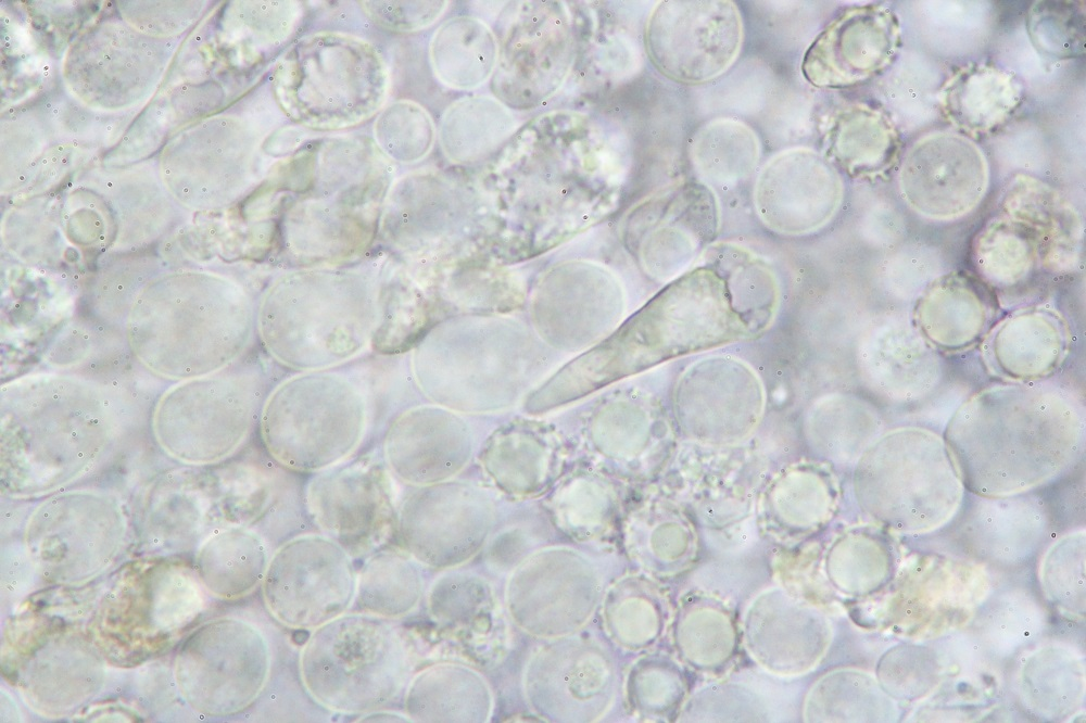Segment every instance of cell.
Masks as SVG:
<instances>
[{
	"label": "cell",
	"instance_id": "cell-5",
	"mask_svg": "<svg viewBox=\"0 0 1086 723\" xmlns=\"http://www.w3.org/2000/svg\"><path fill=\"white\" fill-rule=\"evenodd\" d=\"M376 281L356 270L306 268L278 277L260 304L256 327L282 366L328 370L371 345L379 322Z\"/></svg>",
	"mask_w": 1086,
	"mask_h": 723
},
{
	"label": "cell",
	"instance_id": "cell-18",
	"mask_svg": "<svg viewBox=\"0 0 1086 723\" xmlns=\"http://www.w3.org/2000/svg\"><path fill=\"white\" fill-rule=\"evenodd\" d=\"M898 183L907 204L933 220L957 219L975 208L988 187L987 161L970 139L947 131L918 140L905 154Z\"/></svg>",
	"mask_w": 1086,
	"mask_h": 723
},
{
	"label": "cell",
	"instance_id": "cell-20",
	"mask_svg": "<svg viewBox=\"0 0 1086 723\" xmlns=\"http://www.w3.org/2000/svg\"><path fill=\"white\" fill-rule=\"evenodd\" d=\"M395 536L422 567L464 562L473 551L471 491L450 481L414 486L399 503Z\"/></svg>",
	"mask_w": 1086,
	"mask_h": 723
},
{
	"label": "cell",
	"instance_id": "cell-6",
	"mask_svg": "<svg viewBox=\"0 0 1086 723\" xmlns=\"http://www.w3.org/2000/svg\"><path fill=\"white\" fill-rule=\"evenodd\" d=\"M298 665L301 683L317 705L362 715L403 697L415 655L396 620L348 611L311 631Z\"/></svg>",
	"mask_w": 1086,
	"mask_h": 723
},
{
	"label": "cell",
	"instance_id": "cell-7",
	"mask_svg": "<svg viewBox=\"0 0 1086 723\" xmlns=\"http://www.w3.org/2000/svg\"><path fill=\"white\" fill-rule=\"evenodd\" d=\"M328 370L292 376L265 399L261 439L285 469L316 473L338 465L357 452L367 434L366 394L350 377Z\"/></svg>",
	"mask_w": 1086,
	"mask_h": 723
},
{
	"label": "cell",
	"instance_id": "cell-22",
	"mask_svg": "<svg viewBox=\"0 0 1086 723\" xmlns=\"http://www.w3.org/2000/svg\"><path fill=\"white\" fill-rule=\"evenodd\" d=\"M464 426L451 411L415 406L399 414L388 427L382 456L403 484L422 486L443 482L464 465Z\"/></svg>",
	"mask_w": 1086,
	"mask_h": 723
},
{
	"label": "cell",
	"instance_id": "cell-11",
	"mask_svg": "<svg viewBox=\"0 0 1086 723\" xmlns=\"http://www.w3.org/2000/svg\"><path fill=\"white\" fill-rule=\"evenodd\" d=\"M497 58L491 89L503 104L529 110L564 84L577 46L570 14L559 1H515L496 23Z\"/></svg>",
	"mask_w": 1086,
	"mask_h": 723
},
{
	"label": "cell",
	"instance_id": "cell-10",
	"mask_svg": "<svg viewBox=\"0 0 1086 723\" xmlns=\"http://www.w3.org/2000/svg\"><path fill=\"white\" fill-rule=\"evenodd\" d=\"M124 570L103 601L98 632L115 658L135 662L171 647L199 614L202 597L192 570L176 561Z\"/></svg>",
	"mask_w": 1086,
	"mask_h": 723
},
{
	"label": "cell",
	"instance_id": "cell-39",
	"mask_svg": "<svg viewBox=\"0 0 1086 723\" xmlns=\"http://www.w3.org/2000/svg\"><path fill=\"white\" fill-rule=\"evenodd\" d=\"M357 721L362 722H377V721H400V722H411L405 713L393 712L389 709L377 710L366 714H362V718Z\"/></svg>",
	"mask_w": 1086,
	"mask_h": 723
},
{
	"label": "cell",
	"instance_id": "cell-19",
	"mask_svg": "<svg viewBox=\"0 0 1086 723\" xmlns=\"http://www.w3.org/2000/svg\"><path fill=\"white\" fill-rule=\"evenodd\" d=\"M844 186L836 168L809 148L780 152L761 168L754 204L762 224L785 236L809 234L835 216Z\"/></svg>",
	"mask_w": 1086,
	"mask_h": 723
},
{
	"label": "cell",
	"instance_id": "cell-2",
	"mask_svg": "<svg viewBox=\"0 0 1086 723\" xmlns=\"http://www.w3.org/2000/svg\"><path fill=\"white\" fill-rule=\"evenodd\" d=\"M780 294L765 258L736 242H714L633 319L630 363L640 368L757 335L773 321Z\"/></svg>",
	"mask_w": 1086,
	"mask_h": 723
},
{
	"label": "cell",
	"instance_id": "cell-34",
	"mask_svg": "<svg viewBox=\"0 0 1086 723\" xmlns=\"http://www.w3.org/2000/svg\"><path fill=\"white\" fill-rule=\"evenodd\" d=\"M473 674L466 668L439 662L413 674L403 695L411 722L472 720Z\"/></svg>",
	"mask_w": 1086,
	"mask_h": 723
},
{
	"label": "cell",
	"instance_id": "cell-26",
	"mask_svg": "<svg viewBox=\"0 0 1086 723\" xmlns=\"http://www.w3.org/2000/svg\"><path fill=\"white\" fill-rule=\"evenodd\" d=\"M675 402L683 420L754 422L762 409L763 391L747 364L712 356L685 370L677 385Z\"/></svg>",
	"mask_w": 1086,
	"mask_h": 723
},
{
	"label": "cell",
	"instance_id": "cell-24",
	"mask_svg": "<svg viewBox=\"0 0 1086 723\" xmlns=\"http://www.w3.org/2000/svg\"><path fill=\"white\" fill-rule=\"evenodd\" d=\"M1069 345L1062 316L1047 307L1031 306L996 325L984 342V355L997 375L1013 382H1038L1061 366Z\"/></svg>",
	"mask_w": 1086,
	"mask_h": 723
},
{
	"label": "cell",
	"instance_id": "cell-32",
	"mask_svg": "<svg viewBox=\"0 0 1086 723\" xmlns=\"http://www.w3.org/2000/svg\"><path fill=\"white\" fill-rule=\"evenodd\" d=\"M760 155L758 137L744 123L719 118L696 131L690 156L703 182L731 186L746 179Z\"/></svg>",
	"mask_w": 1086,
	"mask_h": 723
},
{
	"label": "cell",
	"instance_id": "cell-8",
	"mask_svg": "<svg viewBox=\"0 0 1086 723\" xmlns=\"http://www.w3.org/2000/svg\"><path fill=\"white\" fill-rule=\"evenodd\" d=\"M855 484L874 518L905 532L939 527L962 496L944 437L920 427H899L875 439L858 458Z\"/></svg>",
	"mask_w": 1086,
	"mask_h": 723
},
{
	"label": "cell",
	"instance_id": "cell-15",
	"mask_svg": "<svg viewBox=\"0 0 1086 723\" xmlns=\"http://www.w3.org/2000/svg\"><path fill=\"white\" fill-rule=\"evenodd\" d=\"M124 534L125 520L115 500L96 493H67L33 513L26 545L45 573L60 580L85 579L112 561Z\"/></svg>",
	"mask_w": 1086,
	"mask_h": 723
},
{
	"label": "cell",
	"instance_id": "cell-36",
	"mask_svg": "<svg viewBox=\"0 0 1086 723\" xmlns=\"http://www.w3.org/2000/svg\"><path fill=\"white\" fill-rule=\"evenodd\" d=\"M514 125L508 109L498 100L464 99L451 109L446 118V150L457 160L482 157L508 141Z\"/></svg>",
	"mask_w": 1086,
	"mask_h": 723
},
{
	"label": "cell",
	"instance_id": "cell-25",
	"mask_svg": "<svg viewBox=\"0 0 1086 723\" xmlns=\"http://www.w3.org/2000/svg\"><path fill=\"white\" fill-rule=\"evenodd\" d=\"M995 315L990 288L977 276L956 270L925 287L913 309V325L935 348L957 352L985 334Z\"/></svg>",
	"mask_w": 1086,
	"mask_h": 723
},
{
	"label": "cell",
	"instance_id": "cell-3",
	"mask_svg": "<svg viewBox=\"0 0 1086 723\" xmlns=\"http://www.w3.org/2000/svg\"><path fill=\"white\" fill-rule=\"evenodd\" d=\"M106 405L97 386L75 378L35 376L5 389L2 486L13 494H43L81 475L110 440Z\"/></svg>",
	"mask_w": 1086,
	"mask_h": 723
},
{
	"label": "cell",
	"instance_id": "cell-21",
	"mask_svg": "<svg viewBox=\"0 0 1086 723\" xmlns=\"http://www.w3.org/2000/svg\"><path fill=\"white\" fill-rule=\"evenodd\" d=\"M898 39L895 16L871 5L846 11L831 22L806 51L803 74L818 87L860 83L884 67Z\"/></svg>",
	"mask_w": 1086,
	"mask_h": 723
},
{
	"label": "cell",
	"instance_id": "cell-17",
	"mask_svg": "<svg viewBox=\"0 0 1086 723\" xmlns=\"http://www.w3.org/2000/svg\"><path fill=\"white\" fill-rule=\"evenodd\" d=\"M270 643L256 624L239 618L206 623L195 635V699L203 712L226 716L248 709L272 674Z\"/></svg>",
	"mask_w": 1086,
	"mask_h": 723
},
{
	"label": "cell",
	"instance_id": "cell-27",
	"mask_svg": "<svg viewBox=\"0 0 1086 723\" xmlns=\"http://www.w3.org/2000/svg\"><path fill=\"white\" fill-rule=\"evenodd\" d=\"M1002 214L1025 225L1036 238L1043 268L1065 270L1079 251L1081 225L1073 208L1051 187L1019 176L1002 196Z\"/></svg>",
	"mask_w": 1086,
	"mask_h": 723
},
{
	"label": "cell",
	"instance_id": "cell-9",
	"mask_svg": "<svg viewBox=\"0 0 1086 723\" xmlns=\"http://www.w3.org/2000/svg\"><path fill=\"white\" fill-rule=\"evenodd\" d=\"M268 377L257 360L186 379L160 398L152 418L159 445L188 465L232 456L260 421Z\"/></svg>",
	"mask_w": 1086,
	"mask_h": 723
},
{
	"label": "cell",
	"instance_id": "cell-16",
	"mask_svg": "<svg viewBox=\"0 0 1086 723\" xmlns=\"http://www.w3.org/2000/svg\"><path fill=\"white\" fill-rule=\"evenodd\" d=\"M719 228L714 190L692 180L673 183L642 202L630 215L627 232L648 275L670 282L716 242Z\"/></svg>",
	"mask_w": 1086,
	"mask_h": 723
},
{
	"label": "cell",
	"instance_id": "cell-1",
	"mask_svg": "<svg viewBox=\"0 0 1086 723\" xmlns=\"http://www.w3.org/2000/svg\"><path fill=\"white\" fill-rule=\"evenodd\" d=\"M943 437L971 491L988 497L1020 493L1057 479L1079 460L1084 408L1057 384L993 385L957 408Z\"/></svg>",
	"mask_w": 1086,
	"mask_h": 723
},
{
	"label": "cell",
	"instance_id": "cell-12",
	"mask_svg": "<svg viewBox=\"0 0 1086 723\" xmlns=\"http://www.w3.org/2000/svg\"><path fill=\"white\" fill-rule=\"evenodd\" d=\"M353 559L323 533L287 540L272 553L261 584L267 612L298 631H313L348 612L356 594Z\"/></svg>",
	"mask_w": 1086,
	"mask_h": 723
},
{
	"label": "cell",
	"instance_id": "cell-29",
	"mask_svg": "<svg viewBox=\"0 0 1086 723\" xmlns=\"http://www.w3.org/2000/svg\"><path fill=\"white\" fill-rule=\"evenodd\" d=\"M425 594L422 566L399 545H382L357 570L354 606L358 611L400 620Z\"/></svg>",
	"mask_w": 1086,
	"mask_h": 723
},
{
	"label": "cell",
	"instance_id": "cell-4",
	"mask_svg": "<svg viewBox=\"0 0 1086 723\" xmlns=\"http://www.w3.org/2000/svg\"><path fill=\"white\" fill-rule=\"evenodd\" d=\"M168 274L151 280L134 302L128 338L149 369L186 380L236 363L255 324L252 302L237 282L206 272Z\"/></svg>",
	"mask_w": 1086,
	"mask_h": 723
},
{
	"label": "cell",
	"instance_id": "cell-30",
	"mask_svg": "<svg viewBox=\"0 0 1086 723\" xmlns=\"http://www.w3.org/2000/svg\"><path fill=\"white\" fill-rule=\"evenodd\" d=\"M972 261L989 288L1013 289L1043 268L1038 243L1022 223L1006 215L992 218L976 234Z\"/></svg>",
	"mask_w": 1086,
	"mask_h": 723
},
{
	"label": "cell",
	"instance_id": "cell-33",
	"mask_svg": "<svg viewBox=\"0 0 1086 723\" xmlns=\"http://www.w3.org/2000/svg\"><path fill=\"white\" fill-rule=\"evenodd\" d=\"M434 43V67L446 85L476 88L488 80L495 68L496 38L475 17L451 20L439 30Z\"/></svg>",
	"mask_w": 1086,
	"mask_h": 723
},
{
	"label": "cell",
	"instance_id": "cell-37",
	"mask_svg": "<svg viewBox=\"0 0 1086 723\" xmlns=\"http://www.w3.org/2000/svg\"><path fill=\"white\" fill-rule=\"evenodd\" d=\"M816 415L831 422V455L839 459L859 458L882 434L883 420L874 406L850 395H832L816 406Z\"/></svg>",
	"mask_w": 1086,
	"mask_h": 723
},
{
	"label": "cell",
	"instance_id": "cell-35",
	"mask_svg": "<svg viewBox=\"0 0 1086 723\" xmlns=\"http://www.w3.org/2000/svg\"><path fill=\"white\" fill-rule=\"evenodd\" d=\"M895 139L886 118L864 106L843 112L830 134L832 154L853 175L883 169L895 154Z\"/></svg>",
	"mask_w": 1086,
	"mask_h": 723
},
{
	"label": "cell",
	"instance_id": "cell-13",
	"mask_svg": "<svg viewBox=\"0 0 1086 723\" xmlns=\"http://www.w3.org/2000/svg\"><path fill=\"white\" fill-rule=\"evenodd\" d=\"M382 458L368 453L313 473L304 489L308 517L353 558L368 556L395 535L399 504Z\"/></svg>",
	"mask_w": 1086,
	"mask_h": 723
},
{
	"label": "cell",
	"instance_id": "cell-23",
	"mask_svg": "<svg viewBox=\"0 0 1086 723\" xmlns=\"http://www.w3.org/2000/svg\"><path fill=\"white\" fill-rule=\"evenodd\" d=\"M859 364L870 388L899 405L924 398L942 377L936 348L913 324L900 320L881 324L866 335Z\"/></svg>",
	"mask_w": 1086,
	"mask_h": 723
},
{
	"label": "cell",
	"instance_id": "cell-38",
	"mask_svg": "<svg viewBox=\"0 0 1086 723\" xmlns=\"http://www.w3.org/2000/svg\"><path fill=\"white\" fill-rule=\"evenodd\" d=\"M1031 13L1030 30L1040 48L1060 56L1073 55L1082 48L1084 21L1081 11L1066 2H1044Z\"/></svg>",
	"mask_w": 1086,
	"mask_h": 723
},
{
	"label": "cell",
	"instance_id": "cell-14",
	"mask_svg": "<svg viewBox=\"0 0 1086 723\" xmlns=\"http://www.w3.org/2000/svg\"><path fill=\"white\" fill-rule=\"evenodd\" d=\"M743 21L730 0L660 1L645 27V48L654 66L669 79L708 83L725 73L740 55Z\"/></svg>",
	"mask_w": 1086,
	"mask_h": 723
},
{
	"label": "cell",
	"instance_id": "cell-31",
	"mask_svg": "<svg viewBox=\"0 0 1086 723\" xmlns=\"http://www.w3.org/2000/svg\"><path fill=\"white\" fill-rule=\"evenodd\" d=\"M950 119L969 131H987L1001 124L1020 102L1015 79L995 67L976 65L956 74L944 90Z\"/></svg>",
	"mask_w": 1086,
	"mask_h": 723
},
{
	"label": "cell",
	"instance_id": "cell-28",
	"mask_svg": "<svg viewBox=\"0 0 1086 723\" xmlns=\"http://www.w3.org/2000/svg\"><path fill=\"white\" fill-rule=\"evenodd\" d=\"M270 556V544L262 533L249 527H228L200 544L197 571L214 596L240 599L261 586Z\"/></svg>",
	"mask_w": 1086,
	"mask_h": 723
}]
</instances>
